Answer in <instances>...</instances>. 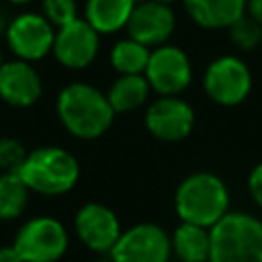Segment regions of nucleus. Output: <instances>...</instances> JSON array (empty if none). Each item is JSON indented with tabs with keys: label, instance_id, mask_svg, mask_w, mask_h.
<instances>
[{
	"label": "nucleus",
	"instance_id": "22",
	"mask_svg": "<svg viewBox=\"0 0 262 262\" xmlns=\"http://www.w3.org/2000/svg\"><path fill=\"white\" fill-rule=\"evenodd\" d=\"M43 16L59 29L78 18V4L76 0H43Z\"/></svg>",
	"mask_w": 262,
	"mask_h": 262
},
{
	"label": "nucleus",
	"instance_id": "21",
	"mask_svg": "<svg viewBox=\"0 0 262 262\" xmlns=\"http://www.w3.org/2000/svg\"><path fill=\"white\" fill-rule=\"evenodd\" d=\"M227 37L237 51H256L262 45V25L250 14H244L227 29Z\"/></svg>",
	"mask_w": 262,
	"mask_h": 262
},
{
	"label": "nucleus",
	"instance_id": "2",
	"mask_svg": "<svg viewBox=\"0 0 262 262\" xmlns=\"http://www.w3.org/2000/svg\"><path fill=\"white\" fill-rule=\"evenodd\" d=\"M229 188L215 172L199 170L180 180L174 192V211L180 221L213 227L229 213Z\"/></svg>",
	"mask_w": 262,
	"mask_h": 262
},
{
	"label": "nucleus",
	"instance_id": "29",
	"mask_svg": "<svg viewBox=\"0 0 262 262\" xmlns=\"http://www.w3.org/2000/svg\"><path fill=\"white\" fill-rule=\"evenodd\" d=\"M158 2H164V4H174L176 0H158Z\"/></svg>",
	"mask_w": 262,
	"mask_h": 262
},
{
	"label": "nucleus",
	"instance_id": "24",
	"mask_svg": "<svg viewBox=\"0 0 262 262\" xmlns=\"http://www.w3.org/2000/svg\"><path fill=\"white\" fill-rule=\"evenodd\" d=\"M246 186H248V194H250L252 203L258 209H262V162H258L256 166H252V170L248 172Z\"/></svg>",
	"mask_w": 262,
	"mask_h": 262
},
{
	"label": "nucleus",
	"instance_id": "18",
	"mask_svg": "<svg viewBox=\"0 0 262 262\" xmlns=\"http://www.w3.org/2000/svg\"><path fill=\"white\" fill-rule=\"evenodd\" d=\"M149 94H151V86L143 74H121L106 90V98L117 115L133 113L145 106Z\"/></svg>",
	"mask_w": 262,
	"mask_h": 262
},
{
	"label": "nucleus",
	"instance_id": "4",
	"mask_svg": "<svg viewBox=\"0 0 262 262\" xmlns=\"http://www.w3.org/2000/svg\"><path fill=\"white\" fill-rule=\"evenodd\" d=\"M18 174L29 190L55 196L76 186L80 178V164L68 149L45 145L27 154Z\"/></svg>",
	"mask_w": 262,
	"mask_h": 262
},
{
	"label": "nucleus",
	"instance_id": "16",
	"mask_svg": "<svg viewBox=\"0 0 262 262\" xmlns=\"http://www.w3.org/2000/svg\"><path fill=\"white\" fill-rule=\"evenodd\" d=\"M135 4L137 0H88L84 6V18L98 35H111L127 29Z\"/></svg>",
	"mask_w": 262,
	"mask_h": 262
},
{
	"label": "nucleus",
	"instance_id": "15",
	"mask_svg": "<svg viewBox=\"0 0 262 262\" xmlns=\"http://www.w3.org/2000/svg\"><path fill=\"white\" fill-rule=\"evenodd\" d=\"M186 16L209 31H227L246 14L248 0H180Z\"/></svg>",
	"mask_w": 262,
	"mask_h": 262
},
{
	"label": "nucleus",
	"instance_id": "17",
	"mask_svg": "<svg viewBox=\"0 0 262 262\" xmlns=\"http://www.w3.org/2000/svg\"><path fill=\"white\" fill-rule=\"evenodd\" d=\"M170 244L172 256H176L180 262H209L211 229L180 221L170 233Z\"/></svg>",
	"mask_w": 262,
	"mask_h": 262
},
{
	"label": "nucleus",
	"instance_id": "7",
	"mask_svg": "<svg viewBox=\"0 0 262 262\" xmlns=\"http://www.w3.org/2000/svg\"><path fill=\"white\" fill-rule=\"evenodd\" d=\"M108 258L113 262H170V233L151 221L135 223L123 229Z\"/></svg>",
	"mask_w": 262,
	"mask_h": 262
},
{
	"label": "nucleus",
	"instance_id": "12",
	"mask_svg": "<svg viewBox=\"0 0 262 262\" xmlns=\"http://www.w3.org/2000/svg\"><path fill=\"white\" fill-rule=\"evenodd\" d=\"M6 39L18 59L35 61L45 57L53 49L55 27L43 14L25 12L8 25Z\"/></svg>",
	"mask_w": 262,
	"mask_h": 262
},
{
	"label": "nucleus",
	"instance_id": "11",
	"mask_svg": "<svg viewBox=\"0 0 262 262\" xmlns=\"http://www.w3.org/2000/svg\"><path fill=\"white\" fill-rule=\"evenodd\" d=\"M78 239L96 254H108L123 233L117 213L102 203H86L74 217Z\"/></svg>",
	"mask_w": 262,
	"mask_h": 262
},
{
	"label": "nucleus",
	"instance_id": "13",
	"mask_svg": "<svg viewBox=\"0 0 262 262\" xmlns=\"http://www.w3.org/2000/svg\"><path fill=\"white\" fill-rule=\"evenodd\" d=\"M174 29L176 14L172 10V4H164L158 0H137L125 31L131 39L154 49L168 43Z\"/></svg>",
	"mask_w": 262,
	"mask_h": 262
},
{
	"label": "nucleus",
	"instance_id": "8",
	"mask_svg": "<svg viewBox=\"0 0 262 262\" xmlns=\"http://www.w3.org/2000/svg\"><path fill=\"white\" fill-rule=\"evenodd\" d=\"M143 76L158 96H180L192 82V63L182 47L164 43L149 51Z\"/></svg>",
	"mask_w": 262,
	"mask_h": 262
},
{
	"label": "nucleus",
	"instance_id": "19",
	"mask_svg": "<svg viewBox=\"0 0 262 262\" xmlns=\"http://www.w3.org/2000/svg\"><path fill=\"white\" fill-rule=\"evenodd\" d=\"M149 47H145L143 43L131 39L129 35L125 39H119L108 53L111 66L113 70L121 76V74H143L147 68V59H149Z\"/></svg>",
	"mask_w": 262,
	"mask_h": 262
},
{
	"label": "nucleus",
	"instance_id": "26",
	"mask_svg": "<svg viewBox=\"0 0 262 262\" xmlns=\"http://www.w3.org/2000/svg\"><path fill=\"white\" fill-rule=\"evenodd\" d=\"M246 14H250L254 20H258L262 25V0H248Z\"/></svg>",
	"mask_w": 262,
	"mask_h": 262
},
{
	"label": "nucleus",
	"instance_id": "14",
	"mask_svg": "<svg viewBox=\"0 0 262 262\" xmlns=\"http://www.w3.org/2000/svg\"><path fill=\"white\" fill-rule=\"evenodd\" d=\"M41 96V76L25 61H4L0 66V98L12 106H31Z\"/></svg>",
	"mask_w": 262,
	"mask_h": 262
},
{
	"label": "nucleus",
	"instance_id": "20",
	"mask_svg": "<svg viewBox=\"0 0 262 262\" xmlns=\"http://www.w3.org/2000/svg\"><path fill=\"white\" fill-rule=\"evenodd\" d=\"M29 192L31 190L18 172H2L0 174V219L2 221L16 219L27 207Z\"/></svg>",
	"mask_w": 262,
	"mask_h": 262
},
{
	"label": "nucleus",
	"instance_id": "27",
	"mask_svg": "<svg viewBox=\"0 0 262 262\" xmlns=\"http://www.w3.org/2000/svg\"><path fill=\"white\" fill-rule=\"evenodd\" d=\"M90 262H113L111 258H96V260H90Z\"/></svg>",
	"mask_w": 262,
	"mask_h": 262
},
{
	"label": "nucleus",
	"instance_id": "23",
	"mask_svg": "<svg viewBox=\"0 0 262 262\" xmlns=\"http://www.w3.org/2000/svg\"><path fill=\"white\" fill-rule=\"evenodd\" d=\"M27 154L29 151L23 147L20 141H16L12 137H2L0 139V170L18 172L27 160Z\"/></svg>",
	"mask_w": 262,
	"mask_h": 262
},
{
	"label": "nucleus",
	"instance_id": "9",
	"mask_svg": "<svg viewBox=\"0 0 262 262\" xmlns=\"http://www.w3.org/2000/svg\"><path fill=\"white\" fill-rule=\"evenodd\" d=\"M145 129L164 143L186 139L194 129V108L180 96H158L145 106Z\"/></svg>",
	"mask_w": 262,
	"mask_h": 262
},
{
	"label": "nucleus",
	"instance_id": "5",
	"mask_svg": "<svg viewBox=\"0 0 262 262\" xmlns=\"http://www.w3.org/2000/svg\"><path fill=\"white\" fill-rule=\"evenodd\" d=\"M254 76L250 66L233 53L211 59L203 72V90L207 98L225 108L242 104L250 96Z\"/></svg>",
	"mask_w": 262,
	"mask_h": 262
},
{
	"label": "nucleus",
	"instance_id": "28",
	"mask_svg": "<svg viewBox=\"0 0 262 262\" xmlns=\"http://www.w3.org/2000/svg\"><path fill=\"white\" fill-rule=\"evenodd\" d=\"M10 2H14V4H27V2H31V0H10Z\"/></svg>",
	"mask_w": 262,
	"mask_h": 262
},
{
	"label": "nucleus",
	"instance_id": "25",
	"mask_svg": "<svg viewBox=\"0 0 262 262\" xmlns=\"http://www.w3.org/2000/svg\"><path fill=\"white\" fill-rule=\"evenodd\" d=\"M0 262H25V260H23L20 252H18V250L14 248V244H12V246L0 248Z\"/></svg>",
	"mask_w": 262,
	"mask_h": 262
},
{
	"label": "nucleus",
	"instance_id": "30",
	"mask_svg": "<svg viewBox=\"0 0 262 262\" xmlns=\"http://www.w3.org/2000/svg\"><path fill=\"white\" fill-rule=\"evenodd\" d=\"M2 63H4V61H2V49H0V66H2Z\"/></svg>",
	"mask_w": 262,
	"mask_h": 262
},
{
	"label": "nucleus",
	"instance_id": "10",
	"mask_svg": "<svg viewBox=\"0 0 262 262\" xmlns=\"http://www.w3.org/2000/svg\"><path fill=\"white\" fill-rule=\"evenodd\" d=\"M100 49V35L92 29L86 18H76L55 31L53 55L68 70L88 68Z\"/></svg>",
	"mask_w": 262,
	"mask_h": 262
},
{
	"label": "nucleus",
	"instance_id": "6",
	"mask_svg": "<svg viewBox=\"0 0 262 262\" xmlns=\"http://www.w3.org/2000/svg\"><path fill=\"white\" fill-rule=\"evenodd\" d=\"M70 244L68 229L55 217H33L20 225L14 248L20 252L25 262H57Z\"/></svg>",
	"mask_w": 262,
	"mask_h": 262
},
{
	"label": "nucleus",
	"instance_id": "1",
	"mask_svg": "<svg viewBox=\"0 0 262 262\" xmlns=\"http://www.w3.org/2000/svg\"><path fill=\"white\" fill-rule=\"evenodd\" d=\"M115 115L106 92L86 82H72L57 96V117L66 131L78 139H96L104 135Z\"/></svg>",
	"mask_w": 262,
	"mask_h": 262
},
{
	"label": "nucleus",
	"instance_id": "3",
	"mask_svg": "<svg viewBox=\"0 0 262 262\" xmlns=\"http://www.w3.org/2000/svg\"><path fill=\"white\" fill-rule=\"evenodd\" d=\"M209 262H262V219L229 211L211 227Z\"/></svg>",
	"mask_w": 262,
	"mask_h": 262
}]
</instances>
